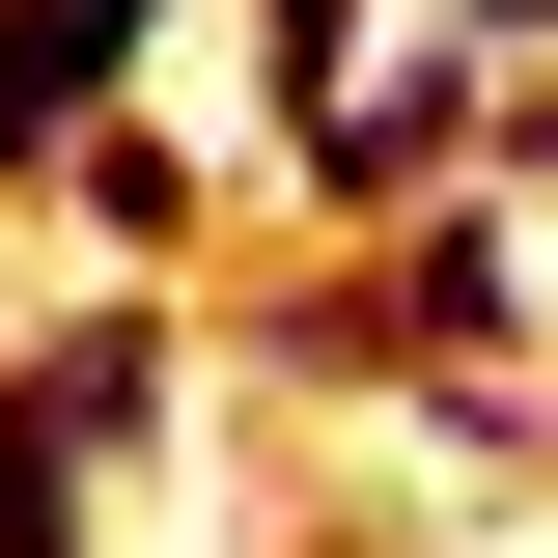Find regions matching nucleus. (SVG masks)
I'll return each mask as SVG.
<instances>
[{
  "mask_svg": "<svg viewBox=\"0 0 558 558\" xmlns=\"http://www.w3.org/2000/svg\"><path fill=\"white\" fill-rule=\"evenodd\" d=\"M252 84H279V140H307L336 84H391V0H252Z\"/></svg>",
  "mask_w": 558,
  "mask_h": 558,
  "instance_id": "4",
  "label": "nucleus"
},
{
  "mask_svg": "<svg viewBox=\"0 0 558 558\" xmlns=\"http://www.w3.org/2000/svg\"><path fill=\"white\" fill-rule=\"evenodd\" d=\"M418 28H447L475 84H502V57H558V0H418Z\"/></svg>",
  "mask_w": 558,
  "mask_h": 558,
  "instance_id": "5",
  "label": "nucleus"
},
{
  "mask_svg": "<svg viewBox=\"0 0 558 558\" xmlns=\"http://www.w3.org/2000/svg\"><path fill=\"white\" fill-rule=\"evenodd\" d=\"M363 279H391V336H418V363H558L531 168H475V196H391V223H363Z\"/></svg>",
  "mask_w": 558,
  "mask_h": 558,
  "instance_id": "1",
  "label": "nucleus"
},
{
  "mask_svg": "<svg viewBox=\"0 0 558 558\" xmlns=\"http://www.w3.org/2000/svg\"><path fill=\"white\" fill-rule=\"evenodd\" d=\"M28 223L112 252V279H223V168H196V112H84V168H57Z\"/></svg>",
  "mask_w": 558,
  "mask_h": 558,
  "instance_id": "3",
  "label": "nucleus"
},
{
  "mask_svg": "<svg viewBox=\"0 0 558 558\" xmlns=\"http://www.w3.org/2000/svg\"><path fill=\"white\" fill-rule=\"evenodd\" d=\"M168 28H196V0H0V223L84 168V112L168 84Z\"/></svg>",
  "mask_w": 558,
  "mask_h": 558,
  "instance_id": "2",
  "label": "nucleus"
}]
</instances>
